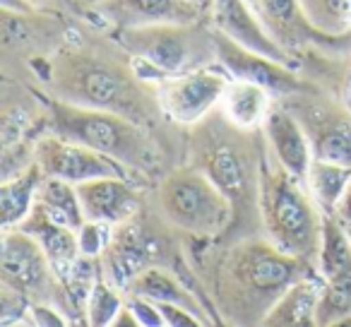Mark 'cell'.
Listing matches in <instances>:
<instances>
[{
    "label": "cell",
    "mask_w": 351,
    "mask_h": 327,
    "mask_svg": "<svg viewBox=\"0 0 351 327\" xmlns=\"http://www.w3.org/2000/svg\"><path fill=\"white\" fill-rule=\"evenodd\" d=\"M44 171L36 161L8 176L0 186V217L3 229H15L29 217L36 205V193L44 183Z\"/></svg>",
    "instance_id": "obj_21"
},
{
    "label": "cell",
    "mask_w": 351,
    "mask_h": 327,
    "mask_svg": "<svg viewBox=\"0 0 351 327\" xmlns=\"http://www.w3.org/2000/svg\"><path fill=\"white\" fill-rule=\"evenodd\" d=\"M287 104L311 140L313 159L351 167V108L346 104H332L311 89L287 97Z\"/></svg>",
    "instance_id": "obj_10"
},
{
    "label": "cell",
    "mask_w": 351,
    "mask_h": 327,
    "mask_svg": "<svg viewBox=\"0 0 351 327\" xmlns=\"http://www.w3.org/2000/svg\"><path fill=\"white\" fill-rule=\"evenodd\" d=\"M346 234H349V239H351V224H346Z\"/></svg>",
    "instance_id": "obj_37"
},
{
    "label": "cell",
    "mask_w": 351,
    "mask_h": 327,
    "mask_svg": "<svg viewBox=\"0 0 351 327\" xmlns=\"http://www.w3.org/2000/svg\"><path fill=\"white\" fill-rule=\"evenodd\" d=\"M317 267L284 253L272 241H241L234 245L221 269L219 301L229 306L226 315L243 322H263L272 303L306 274Z\"/></svg>",
    "instance_id": "obj_2"
},
{
    "label": "cell",
    "mask_w": 351,
    "mask_h": 327,
    "mask_svg": "<svg viewBox=\"0 0 351 327\" xmlns=\"http://www.w3.org/2000/svg\"><path fill=\"white\" fill-rule=\"evenodd\" d=\"M113 236V226L101 224V221H84L77 229V241H80V255H89V258H101V253L106 250L108 241Z\"/></svg>",
    "instance_id": "obj_31"
},
{
    "label": "cell",
    "mask_w": 351,
    "mask_h": 327,
    "mask_svg": "<svg viewBox=\"0 0 351 327\" xmlns=\"http://www.w3.org/2000/svg\"><path fill=\"white\" fill-rule=\"evenodd\" d=\"M39 101L46 108L49 132L92 147L128 169H142L149 164L152 140L140 123L106 108L80 106L60 97H39Z\"/></svg>",
    "instance_id": "obj_5"
},
{
    "label": "cell",
    "mask_w": 351,
    "mask_h": 327,
    "mask_svg": "<svg viewBox=\"0 0 351 327\" xmlns=\"http://www.w3.org/2000/svg\"><path fill=\"white\" fill-rule=\"evenodd\" d=\"M77 195L80 202H82L84 219L101 221V224L108 226H118L137 217L142 205V195L135 191L130 178L121 176H106L77 183Z\"/></svg>",
    "instance_id": "obj_16"
},
{
    "label": "cell",
    "mask_w": 351,
    "mask_h": 327,
    "mask_svg": "<svg viewBox=\"0 0 351 327\" xmlns=\"http://www.w3.org/2000/svg\"><path fill=\"white\" fill-rule=\"evenodd\" d=\"M89 3H94V5H99V3H104V0H89Z\"/></svg>",
    "instance_id": "obj_38"
},
{
    "label": "cell",
    "mask_w": 351,
    "mask_h": 327,
    "mask_svg": "<svg viewBox=\"0 0 351 327\" xmlns=\"http://www.w3.org/2000/svg\"><path fill=\"white\" fill-rule=\"evenodd\" d=\"M32 128L34 125H32V118L25 106L5 108V113H3V149H5V156L25 142L27 132Z\"/></svg>",
    "instance_id": "obj_30"
},
{
    "label": "cell",
    "mask_w": 351,
    "mask_h": 327,
    "mask_svg": "<svg viewBox=\"0 0 351 327\" xmlns=\"http://www.w3.org/2000/svg\"><path fill=\"white\" fill-rule=\"evenodd\" d=\"M317 325H351V269L337 277L322 279V293L317 303Z\"/></svg>",
    "instance_id": "obj_27"
},
{
    "label": "cell",
    "mask_w": 351,
    "mask_h": 327,
    "mask_svg": "<svg viewBox=\"0 0 351 327\" xmlns=\"http://www.w3.org/2000/svg\"><path fill=\"white\" fill-rule=\"evenodd\" d=\"M125 303H128V308L135 313L137 325H140V327H164L166 325V320H164V315H161L159 306H156L154 301H149V298L132 296V293H128V301Z\"/></svg>",
    "instance_id": "obj_32"
},
{
    "label": "cell",
    "mask_w": 351,
    "mask_h": 327,
    "mask_svg": "<svg viewBox=\"0 0 351 327\" xmlns=\"http://www.w3.org/2000/svg\"><path fill=\"white\" fill-rule=\"evenodd\" d=\"M159 210L169 224L197 239L229 234L234 207L202 169H176L159 186Z\"/></svg>",
    "instance_id": "obj_7"
},
{
    "label": "cell",
    "mask_w": 351,
    "mask_h": 327,
    "mask_svg": "<svg viewBox=\"0 0 351 327\" xmlns=\"http://www.w3.org/2000/svg\"><path fill=\"white\" fill-rule=\"evenodd\" d=\"M210 116L195 123L197 130L193 137V167L202 169L210 176V181L229 197L231 207H234L231 229H236L250 217L260 219L263 147L250 145L253 130L236 128L224 113L219 118Z\"/></svg>",
    "instance_id": "obj_1"
},
{
    "label": "cell",
    "mask_w": 351,
    "mask_h": 327,
    "mask_svg": "<svg viewBox=\"0 0 351 327\" xmlns=\"http://www.w3.org/2000/svg\"><path fill=\"white\" fill-rule=\"evenodd\" d=\"M337 217H339L344 224H351V183H349V188H346L344 197H341L339 207H337Z\"/></svg>",
    "instance_id": "obj_33"
},
{
    "label": "cell",
    "mask_w": 351,
    "mask_h": 327,
    "mask_svg": "<svg viewBox=\"0 0 351 327\" xmlns=\"http://www.w3.org/2000/svg\"><path fill=\"white\" fill-rule=\"evenodd\" d=\"M322 293L320 272H313L293 282L265 313L260 325L267 327H313L317 325V303Z\"/></svg>",
    "instance_id": "obj_19"
},
{
    "label": "cell",
    "mask_w": 351,
    "mask_h": 327,
    "mask_svg": "<svg viewBox=\"0 0 351 327\" xmlns=\"http://www.w3.org/2000/svg\"><path fill=\"white\" fill-rule=\"evenodd\" d=\"M306 183L322 215H337V207H339L341 197H344L346 188L351 183V167L313 159Z\"/></svg>",
    "instance_id": "obj_26"
},
{
    "label": "cell",
    "mask_w": 351,
    "mask_h": 327,
    "mask_svg": "<svg viewBox=\"0 0 351 327\" xmlns=\"http://www.w3.org/2000/svg\"><path fill=\"white\" fill-rule=\"evenodd\" d=\"M154 255L156 241L149 239L145 234V229L137 224L135 217H132V219L113 226L111 241H108L106 250L101 253V272L108 282L125 291V287L137 274L152 267Z\"/></svg>",
    "instance_id": "obj_14"
},
{
    "label": "cell",
    "mask_w": 351,
    "mask_h": 327,
    "mask_svg": "<svg viewBox=\"0 0 351 327\" xmlns=\"http://www.w3.org/2000/svg\"><path fill=\"white\" fill-rule=\"evenodd\" d=\"M260 221L277 248L306 263H317L322 210L306 181L282 167L269 147L260 159Z\"/></svg>",
    "instance_id": "obj_3"
},
{
    "label": "cell",
    "mask_w": 351,
    "mask_h": 327,
    "mask_svg": "<svg viewBox=\"0 0 351 327\" xmlns=\"http://www.w3.org/2000/svg\"><path fill=\"white\" fill-rule=\"evenodd\" d=\"M231 75L224 68H195L181 75H166L154 80L159 108L169 121L195 125L221 104Z\"/></svg>",
    "instance_id": "obj_9"
},
{
    "label": "cell",
    "mask_w": 351,
    "mask_h": 327,
    "mask_svg": "<svg viewBox=\"0 0 351 327\" xmlns=\"http://www.w3.org/2000/svg\"><path fill=\"white\" fill-rule=\"evenodd\" d=\"M212 20L219 32L239 41L241 46L250 51H258L269 58L279 60V63L293 65V56L287 49L274 41V36L265 29L263 20L253 8L248 5V0H215L212 8Z\"/></svg>",
    "instance_id": "obj_17"
},
{
    "label": "cell",
    "mask_w": 351,
    "mask_h": 327,
    "mask_svg": "<svg viewBox=\"0 0 351 327\" xmlns=\"http://www.w3.org/2000/svg\"><path fill=\"white\" fill-rule=\"evenodd\" d=\"M215 49H217V63L231 75V80H245V82H255L260 87L267 89L272 97H293V94L308 92V84L293 73V65L279 63V60L269 58L258 51H250L226 36L215 27Z\"/></svg>",
    "instance_id": "obj_12"
},
{
    "label": "cell",
    "mask_w": 351,
    "mask_h": 327,
    "mask_svg": "<svg viewBox=\"0 0 351 327\" xmlns=\"http://www.w3.org/2000/svg\"><path fill=\"white\" fill-rule=\"evenodd\" d=\"M17 229L27 231V234L34 236V239L39 241V245L44 248L46 258H49V263L53 265L58 277L80 258L77 231L53 221L41 207L34 205V210L29 212V217H27Z\"/></svg>",
    "instance_id": "obj_20"
},
{
    "label": "cell",
    "mask_w": 351,
    "mask_h": 327,
    "mask_svg": "<svg viewBox=\"0 0 351 327\" xmlns=\"http://www.w3.org/2000/svg\"><path fill=\"white\" fill-rule=\"evenodd\" d=\"M125 293L149 298V301H154V303H181V306H188L191 311L207 317L205 311H202L200 298H197L191 289L183 287V282L176 277V274H171L169 269L159 267V265H152L145 272L137 274L125 287Z\"/></svg>",
    "instance_id": "obj_23"
},
{
    "label": "cell",
    "mask_w": 351,
    "mask_h": 327,
    "mask_svg": "<svg viewBox=\"0 0 351 327\" xmlns=\"http://www.w3.org/2000/svg\"><path fill=\"white\" fill-rule=\"evenodd\" d=\"M25 3L34 8V5H46V3H51V0H25Z\"/></svg>",
    "instance_id": "obj_36"
},
{
    "label": "cell",
    "mask_w": 351,
    "mask_h": 327,
    "mask_svg": "<svg viewBox=\"0 0 351 327\" xmlns=\"http://www.w3.org/2000/svg\"><path fill=\"white\" fill-rule=\"evenodd\" d=\"M272 99V94L260 84L245 82V80H231L224 97H221L219 108L236 128L258 130V128H263V121L269 113V108L274 106Z\"/></svg>",
    "instance_id": "obj_22"
},
{
    "label": "cell",
    "mask_w": 351,
    "mask_h": 327,
    "mask_svg": "<svg viewBox=\"0 0 351 327\" xmlns=\"http://www.w3.org/2000/svg\"><path fill=\"white\" fill-rule=\"evenodd\" d=\"M128 301V293L121 287L111 284L104 272L99 274L97 284H94L92 293L87 301V325L92 327H108L116 322L118 313L123 311Z\"/></svg>",
    "instance_id": "obj_28"
},
{
    "label": "cell",
    "mask_w": 351,
    "mask_h": 327,
    "mask_svg": "<svg viewBox=\"0 0 351 327\" xmlns=\"http://www.w3.org/2000/svg\"><path fill=\"white\" fill-rule=\"evenodd\" d=\"M344 104L351 108V73H349V77H346V87H344Z\"/></svg>",
    "instance_id": "obj_35"
},
{
    "label": "cell",
    "mask_w": 351,
    "mask_h": 327,
    "mask_svg": "<svg viewBox=\"0 0 351 327\" xmlns=\"http://www.w3.org/2000/svg\"><path fill=\"white\" fill-rule=\"evenodd\" d=\"M301 5L317 29L327 34L351 32V0H301Z\"/></svg>",
    "instance_id": "obj_29"
},
{
    "label": "cell",
    "mask_w": 351,
    "mask_h": 327,
    "mask_svg": "<svg viewBox=\"0 0 351 327\" xmlns=\"http://www.w3.org/2000/svg\"><path fill=\"white\" fill-rule=\"evenodd\" d=\"M0 277L3 284L15 289L27 301L60 306V282L53 265L34 236L22 229H3L0 250Z\"/></svg>",
    "instance_id": "obj_8"
},
{
    "label": "cell",
    "mask_w": 351,
    "mask_h": 327,
    "mask_svg": "<svg viewBox=\"0 0 351 327\" xmlns=\"http://www.w3.org/2000/svg\"><path fill=\"white\" fill-rule=\"evenodd\" d=\"M315 267L322 279L351 269V239L346 234V224L337 215H322V236Z\"/></svg>",
    "instance_id": "obj_25"
},
{
    "label": "cell",
    "mask_w": 351,
    "mask_h": 327,
    "mask_svg": "<svg viewBox=\"0 0 351 327\" xmlns=\"http://www.w3.org/2000/svg\"><path fill=\"white\" fill-rule=\"evenodd\" d=\"M263 132L279 164L296 178L306 181L313 164V147L301 121L287 106H272L263 121Z\"/></svg>",
    "instance_id": "obj_18"
},
{
    "label": "cell",
    "mask_w": 351,
    "mask_h": 327,
    "mask_svg": "<svg viewBox=\"0 0 351 327\" xmlns=\"http://www.w3.org/2000/svg\"><path fill=\"white\" fill-rule=\"evenodd\" d=\"M36 207L46 212L53 221L65 224L77 231L84 224V210L77 195V186L60 178H44L39 193H36Z\"/></svg>",
    "instance_id": "obj_24"
},
{
    "label": "cell",
    "mask_w": 351,
    "mask_h": 327,
    "mask_svg": "<svg viewBox=\"0 0 351 327\" xmlns=\"http://www.w3.org/2000/svg\"><path fill=\"white\" fill-rule=\"evenodd\" d=\"M116 44L132 56V68L147 82L205 68L217 60L215 34L202 22L125 27L116 29Z\"/></svg>",
    "instance_id": "obj_6"
},
{
    "label": "cell",
    "mask_w": 351,
    "mask_h": 327,
    "mask_svg": "<svg viewBox=\"0 0 351 327\" xmlns=\"http://www.w3.org/2000/svg\"><path fill=\"white\" fill-rule=\"evenodd\" d=\"M56 94L65 101L89 108H106L135 123H145L152 111H161L154 92H147L137 70H125L92 53H63L53 68Z\"/></svg>",
    "instance_id": "obj_4"
},
{
    "label": "cell",
    "mask_w": 351,
    "mask_h": 327,
    "mask_svg": "<svg viewBox=\"0 0 351 327\" xmlns=\"http://www.w3.org/2000/svg\"><path fill=\"white\" fill-rule=\"evenodd\" d=\"M191 3L200 8V10H205V12H212V8H215V0H191Z\"/></svg>",
    "instance_id": "obj_34"
},
{
    "label": "cell",
    "mask_w": 351,
    "mask_h": 327,
    "mask_svg": "<svg viewBox=\"0 0 351 327\" xmlns=\"http://www.w3.org/2000/svg\"><path fill=\"white\" fill-rule=\"evenodd\" d=\"M255 12L263 20L265 29L289 53L311 44L346 49L351 41V32L349 34H327L317 29L303 12L301 0H255Z\"/></svg>",
    "instance_id": "obj_13"
},
{
    "label": "cell",
    "mask_w": 351,
    "mask_h": 327,
    "mask_svg": "<svg viewBox=\"0 0 351 327\" xmlns=\"http://www.w3.org/2000/svg\"><path fill=\"white\" fill-rule=\"evenodd\" d=\"M34 161L41 167L44 176L60 178V181L75 183V186L106 176L130 178V169L123 167L121 161L111 159L92 147L80 145V142L65 140L56 132L36 137Z\"/></svg>",
    "instance_id": "obj_11"
},
{
    "label": "cell",
    "mask_w": 351,
    "mask_h": 327,
    "mask_svg": "<svg viewBox=\"0 0 351 327\" xmlns=\"http://www.w3.org/2000/svg\"><path fill=\"white\" fill-rule=\"evenodd\" d=\"M97 10L116 29L145 25H195L207 15L191 0H104Z\"/></svg>",
    "instance_id": "obj_15"
}]
</instances>
